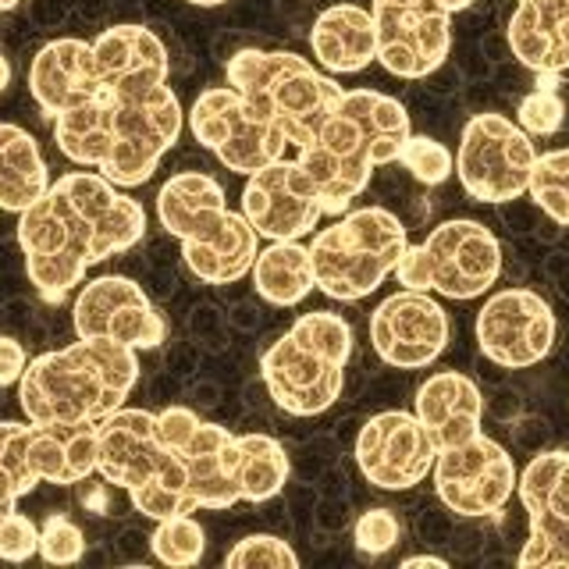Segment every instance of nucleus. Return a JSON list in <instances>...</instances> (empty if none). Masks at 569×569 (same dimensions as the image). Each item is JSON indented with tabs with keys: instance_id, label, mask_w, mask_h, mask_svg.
Segmentation results:
<instances>
[{
	"instance_id": "4be33fe9",
	"label": "nucleus",
	"mask_w": 569,
	"mask_h": 569,
	"mask_svg": "<svg viewBox=\"0 0 569 569\" xmlns=\"http://www.w3.org/2000/svg\"><path fill=\"white\" fill-rule=\"evenodd\" d=\"M242 218L257 228L260 239L289 242L310 236L325 218V210H320L307 174L299 171L296 157H284L278 164L246 174Z\"/></svg>"
},
{
	"instance_id": "f257e3e1",
	"label": "nucleus",
	"mask_w": 569,
	"mask_h": 569,
	"mask_svg": "<svg viewBox=\"0 0 569 569\" xmlns=\"http://www.w3.org/2000/svg\"><path fill=\"white\" fill-rule=\"evenodd\" d=\"M171 58L147 26H114L93 40V76L79 100L53 118V142L71 164L97 168L118 189L150 182L186 129L168 86Z\"/></svg>"
},
{
	"instance_id": "f3484780",
	"label": "nucleus",
	"mask_w": 569,
	"mask_h": 569,
	"mask_svg": "<svg viewBox=\"0 0 569 569\" xmlns=\"http://www.w3.org/2000/svg\"><path fill=\"white\" fill-rule=\"evenodd\" d=\"M71 325L79 338H103V342L129 346L136 352L157 349L168 335L164 317L157 313L142 284L124 274L86 281L71 307Z\"/></svg>"
},
{
	"instance_id": "4468645a",
	"label": "nucleus",
	"mask_w": 569,
	"mask_h": 569,
	"mask_svg": "<svg viewBox=\"0 0 569 569\" xmlns=\"http://www.w3.org/2000/svg\"><path fill=\"white\" fill-rule=\"evenodd\" d=\"M157 431L182 459L196 509H231L242 502L236 485V435L228 427L203 420L189 406H168L157 413Z\"/></svg>"
},
{
	"instance_id": "79ce46f5",
	"label": "nucleus",
	"mask_w": 569,
	"mask_h": 569,
	"mask_svg": "<svg viewBox=\"0 0 569 569\" xmlns=\"http://www.w3.org/2000/svg\"><path fill=\"white\" fill-rule=\"evenodd\" d=\"M186 4H196V8H218V4H228V0H186Z\"/></svg>"
},
{
	"instance_id": "4c0bfd02",
	"label": "nucleus",
	"mask_w": 569,
	"mask_h": 569,
	"mask_svg": "<svg viewBox=\"0 0 569 569\" xmlns=\"http://www.w3.org/2000/svg\"><path fill=\"white\" fill-rule=\"evenodd\" d=\"M391 4H409V8H427V11H441V14H459L467 11L473 0H391Z\"/></svg>"
},
{
	"instance_id": "1a4fd4ad",
	"label": "nucleus",
	"mask_w": 569,
	"mask_h": 569,
	"mask_svg": "<svg viewBox=\"0 0 569 569\" xmlns=\"http://www.w3.org/2000/svg\"><path fill=\"white\" fill-rule=\"evenodd\" d=\"M406 246L402 221L385 207L338 213V221L320 228L310 242L317 289L338 302H360L396 274Z\"/></svg>"
},
{
	"instance_id": "a19ab883",
	"label": "nucleus",
	"mask_w": 569,
	"mask_h": 569,
	"mask_svg": "<svg viewBox=\"0 0 569 569\" xmlns=\"http://www.w3.org/2000/svg\"><path fill=\"white\" fill-rule=\"evenodd\" d=\"M8 82H11V64H8L4 53H0V93L8 89Z\"/></svg>"
},
{
	"instance_id": "9b49d317",
	"label": "nucleus",
	"mask_w": 569,
	"mask_h": 569,
	"mask_svg": "<svg viewBox=\"0 0 569 569\" xmlns=\"http://www.w3.org/2000/svg\"><path fill=\"white\" fill-rule=\"evenodd\" d=\"M100 423H18L0 420V467L14 480L18 495L36 485H82L97 473Z\"/></svg>"
},
{
	"instance_id": "6e6552de",
	"label": "nucleus",
	"mask_w": 569,
	"mask_h": 569,
	"mask_svg": "<svg viewBox=\"0 0 569 569\" xmlns=\"http://www.w3.org/2000/svg\"><path fill=\"white\" fill-rule=\"evenodd\" d=\"M228 86L253 107L260 118L289 136L292 153L310 142L317 121L346 93L313 61L292 50H239L228 58Z\"/></svg>"
},
{
	"instance_id": "5701e85b",
	"label": "nucleus",
	"mask_w": 569,
	"mask_h": 569,
	"mask_svg": "<svg viewBox=\"0 0 569 569\" xmlns=\"http://www.w3.org/2000/svg\"><path fill=\"white\" fill-rule=\"evenodd\" d=\"M417 420L435 438L438 452L470 441L485 423V396L473 378L459 370H438L417 388Z\"/></svg>"
},
{
	"instance_id": "473e14b6",
	"label": "nucleus",
	"mask_w": 569,
	"mask_h": 569,
	"mask_svg": "<svg viewBox=\"0 0 569 569\" xmlns=\"http://www.w3.org/2000/svg\"><path fill=\"white\" fill-rule=\"evenodd\" d=\"M224 566L231 569H296L299 556L289 541L274 538V533H249L224 556Z\"/></svg>"
},
{
	"instance_id": "412c9836",
	"label": "nucleus",
	"mask_w": 569,
	"mask_h": 569,
	"mask_svg": "<svg viewBox=\"0 0 569 569\" xmlns=\"http://www.w3.org/2000/svg\"><path fill=\"white\" fill-rule=\"evenodd\" d=\"M370 14H373V29H378V61L388 76L427 79L449 61L452 50L449 14L391 4V0H373Z\"/></svg>"
},
{
	"instance_id": "dca6fc26",
	"label": "nucleus",
	"mask_w": 569,
	"mask_h": 569,
	"mask_svg": "<svg viewBox=\"0 0 569 569\" xmlns=\"http://www.w3.org/2000/svg\"><path fill=\"white\" fill-rule=\"evenodd\" d=\"M477 346L485 360L506 370L541 363L556 346V313L533 289H502L477 310Z\"/></svg>"
},
{
	"instance_id": "39448f33",
	"label": "nucleus",
	"mask_w": 569,
	"mask_h": 569,
	"mask_svg": "<svg viewBox=\"0 0 569 569\" xmlns=\"http://www.w3.org/2000/svg\"><path fill=\"white\" fill-rule=\"evenodd\" d=\"M157 218L182 242V260L207 284H231L257 260V228L228 210L218 178L203 171L171 174L157 192Z\"/></svg>"
},
{
	"instance_id": "c85d7f7f",
	"label": "nucleus",
	"mask_w": 569,
	"mask_h": 569,
	"mask_svg": "<svg viewBox=\"0 0 569 569\" xmlns=\"http://www.w3.org/2000/svg\"><path fill=\"white\" fill-rule=\"evenodd\" d=\"M527 192L551 221H559V224L569 228V147L538 153Z\"/></svg>"
},
{
	"instance_id": "f8f14e48",
	"label": "nucleus",
	"mask_w": 569,
	"mask_h": 569,
	"mask_svg": "<svg viewBox=\"0 0 569 569\" xmlns=\"http://www.w3.org/2000/svg\"><path fill=\"white\" fill-rule=\"evenodd\" d=\"M189 132L207 147L228 171L253 174L267 164L292 157V142L278 124L260 118L231 86L203 89L189 107Z\"/></svg>"
},
{
	"instance_id": "393cba45",
	"label": "nucleus",
	"mask_w": 569,
	"mask_h": 569,
	"mask_svg": "<svg viewBox=\"0 0 569 569\" xmlns=\"http://www.w3.org/2000/svg\"><path fill=\"white\" fill-rule=\"evenodd\" d=\"M313 61L331 76H356L370 61H378V29L370 8L331 4L317 14L310 29Z\"/></svg>"
},
{
	"instance_id": "2eb2a0df",
	"label": "nucleus",
	"mask_w": 569,
	"mask_h": 569,
	"mask_svg": "<svg viewBox=\"0 0 569 569\" xmlns=\"http://www.w3.org/2000/svg\"><path fill=\"white\" fill-rule=\"evenodd\" d=\"M431 477L438 498L456 516L480 520V516H498L506 509L516 491V480H520V470H516L512 456L502 445L480 431L470 441L441 449Z\"/></svg>"
},
{
	"instance_id": "a878e982",
	"label": "nucleus",
	"mask_w": 569,
	"mask_h": 569,
	"mask_svg": "<svg viewBox=\"0 0 569 569\" xmlns=\"http://www.w3.org/2000/svg\"><path fill=\"white\" fill-rule=\"evenodd\" d=\"M50 189L47 160L22 124L0 121V210L22 213Z\"/></svg>"
},
{
	"instance_id": "c9c22d12",
	"label": "nucleus",
	"mask_w": 569,
	"mask_h": 569,
	"mask_svg": "<svg viewBox=\"0 0 569 569\" xmlns=\"http://www.w3.org/2000/svg\"><path fill=\"white\" fill-rule=\"evenodd\" d=\"M32 556H40V527L18 509L0 516V559L4 562H29Z\"/></svg>"
},
{
	"instance_id": "423d86ee",
	"label": "nucleus",
	"mask_w": 569,
	"mask_h": 569,
	"mask_svg": "<svg viewBox=\"0 0 569 569\" xmlns=\"http://www.w3.org/2000/svg\"><path fill=\"white\" fill-rule=\"evenodd\" d=\"M352 328L331 310L299 313L296 325L260 356V378L289 417H317L342 399Z\"/></svg>"
},
{
	"instance_id": "ddd939ff",
	"label": "nucleus",
	"mask_w": 569,
	"mask_h": 569,
	"mask_svg": "<svg viewBox=\"0 0 569 569\" xmlns=\"http://www.w3.org/2000/svg\"><path fill=\"white\" fill-rule=\"evenodd\" d=\"M538 150L533 139L506 114H473L462 124L456 174L477 203H509L530 186Z\"/></svg>"
},
{
	"instance_id": "7c9ffc66",
	"label": "nucleus",
	"mask_w": 569,
	"mask_h": 569,
	"mask_svg": "<svg viewBox=\"0 0 569 569\" xmlns=\"http://www.w3.org/2000/svg\"><path fill=\"white\" fill-rule=\"evenodd\" d=\"M541 86L530 97H523L516 124L527 136H556L566 121V100L559 93V76H538Z\"/></svg>"
},
{
	"instance_id": "72a5a7b5",
	"label": "nucleus",
	"mask_w": 569,
	"mask_h": 569,
	"mask_svg": "<svg viewBox=\"0 0 569 569\" xmlns=\"http://www.w3.org/2000/svg\"><path fill=\"white\" fill-rule=\"evenodd\" d=\"M40 556L53 566H71L86 556V533L76 520L53 512L40 527Z\"/></svg>"
},
{
	"instance_id": "ea45409f",
	"label": "nucleus",
	"mask_w": 569,
	"mask_h": 569,
	"mask_svg": "<svg viewBox=\"0 0 569 569\" xmlns=\"http://www.w3.org/2000/svg\"><path fill=\"white\" fill-rule=\"evenodd\" d=\"M417 566H435V569H445L449 562H445L441 556H409V559H402V569H417Z\"/></svg>"
},
{
	"instance_id": "a211bd4d",
	"label": "nucleus",
	"mask_w": 569,
	"mask_h": 569,
	"mask_svg": "<svg viewBox=\"0 0 569 569\" xmlns=\"http://www.w3.org/2000/svg\"><path fill=\"white\" fill-rule=\"evenodd\" d=\"M438 445L417 413L385 409L373 413L356 438V467L381 491H409L435 470Z\"/></svg>"
},
{
	"instance_id": "f03ea898",
	"label": "nucleus",
	"mask_w": 569,
	"mask_h": 569,
	"mask_svg": "<svg viewBox=\"0 0 569 569\" xmlns=\"http://www.w3.org/2000/svg\"><path fill=\"white\" fill-rule=\"evenodd\" d=\"M14 236L32 289L47 302H58L82 284L89 267L147 236V210L100 171H68L18 213Z\"/></svg>"
},
{
	"instance_id": "e433bc0d",
	"label": "nucleus",
	"mask_w": 569,
	"mask_h": 569,
	"mask_svg": "<svg viewBox=\"0 0 569 569\" xmlns=\"http://www.w3.org/2000/svg\"><path fill=\"white\" fill-rule=\"evenodd\" d=\"M29 367V352L22 342H14V338L0 335V388L8 385H18L22 381V373Z\"/></svg>"
},
{
	"instance_id": "6ab92c4d",
	"label": "nucleus",
	"mask_w": 569,
	"mask_h": 569,
	"mask_svg": "<svg viewBox=\"0 0 569 569\" xmlns=\"http://www.w3.org/2000/svg\"><path fill=\"white\" fill-rule=\"evenodd\" d=\"M449 313L431 292L399 289L370 313V346L388 367L420 370L431 367L449 346Z\"/></svg>"
},
{
	"instance_id": "f704fd0d",
	"label": "nucleus",
	"mask_w": 569,
	"mask_h": 569,
	"mask_svg": "<svg viewBox=\"0 0 569 569\" xmlns=\"http://www.w3.org/2000/svg\"><path fill=\"white\" fill-rule=\"evenodd\" d=\"M352 538H356V548H360L363 556H385V551H391L399 545L402 523L391 509H367L360 520H356Z\"/></svg>"
},
{
	"instance_id": "7ed1b4c3",
	"label": "nucleus",
	"mask_w": 569,
	"mask_h": 569,
	"mask_svg": "<svg viewBox=\"0 0 569 569\" xmlns=\"http://www.w3.org/2000/svg\"><path fill=\"white\" fill-rule=\"evenodd\" d=\"M413 136L406 107L378 89H346L331 111L317 121L310 142L296 157L299 171L325 213H346L370 186L381 164L399 160L402 142Z\"/></svg>"
},
{
	"instance_id": "bb28decb",
	"label": "nucleus",
	"mask_w": 569,
	"mask_h": 569,
	"mask_svg": "<svg viewBox=\"0 0 569 569\" xmlns=\"http://www.w3.org/2000/svg\"><path fill=\"white\" fill-rule=\"evenodd\" d=\"M249 278H253L257 296L271 302V307H299L317 289L310 246H302L299 239L271 242L257 253Z\"/></svg>"
},
{
	"instance_id": "cd10ccee",
	"label": "nucleus",
	"mask_w": 569,
	"mask_h": 569,
	"mask_svg": "<svg viewBox=\"0 0 569 569\" xmlns=\"http://www.w3.org/2000/svg\"><path fill=\"white\" fill-rule=\"evenodd\" d=\"M289 452L271 435H236V485L242 502H271L289 485Z\"/></svg>"
},
{
	"instance_id": "0eeeda50",
	"label": "nucleus",
	"mask_w": 569,
	"mask_h": 569,
	"mask_svg": "<svg viewBox=\"0 0 569 569\" xmlns=\"http://www.w3.org/2000/svg\"><path fill=\"white\" fill-rule=\"evenodd\" d=\"M97 473L150 520L196 512L182 459L157 431V413L121 406L97 427Z\"/></svg>"
},
{
	"instance_id": "37998d69",
	"label": "nucleus",
	"mask_w": 569,
	"mask_h": 569,
	"mask_svg": "<svg viewBox=\"0 0 569 569\" xmlns=\"http://www.w3.org/2000/svg\"><path fill=\"white\" fill-rule=\"evenodd\" d=\"M18 4H22V0H0V11H14Z\"/></svg>"
},
{
	"instance_id": "58836bf2",
	"label": "nucleus",
	"mask_w": 569,
	"mask_h": 569,
	"mask_svg": "<svg viewBox=\"0 0 569 569\" xmlns=\"http://www.w3.org/2000/svg\"><path fill=\"white\" fill-rule=\"evenodd\" d=\"M18 488H14V480H11V473L0 467V516H8L11 509H14V502H18Z\"/></svg>"
},
{
	"instance_id": "2f4dec72",
	"label": "nucleus",
	"mask_w": 569,
	"mask_h": 569,
	"mask_svg": "<svg viewBox=\"0 0 569 569\" xmlns=\"http://www.w3.org/2000/svg\"><path fill=\"white\" fill-rule=\"evenodd\" d=\"M399 164L423 186H441L456 171V157L431 136H409L399 150Z\"/></svg>"
},
{
	"instance_id": "9d476101",
	"label": "nucleus",
	"mask_w": 569,
	"mask_h": 569,
	"mask_svg": "<svg viewBox=\"0 0 569 569\" xmlns=\"http://www.w3.org/2000/svg\"><path fill=\"white\" fill-rule=\"evenodd\" d=\"M502 274V246L495 231L473 218L441 221L420 246H406L396 267L402 289L445 299H477Z\"/></svg>"
},
{
	"instance_id": "20e7f679",
	"label": "nucleus",
	"mask_w": 569,
	"mask_h": 569,
	"mask_svg": "<svg viewBox=\"0 0 569 569\" xmlns=\"http://www.w3.org/2000/svg\"><path fill=\"white\" fill-rule=\"evenodd\" d=\"M139 381V352L103 338H79L29 360L18 402L32 423H100Z\"/></svg>"
},
{
	"instance_id": "b1692460",
	"label": "nucleus",
	"mask_w": 569,
	"mask_h": 569,
	"mask_svg": "<svg viewBox=\"0 0 569 569\" xmlns=\"http://www.w3.org/2000/svg\"><path fill=\"white\" fill-rule=\"evenodd\" d=\"M506 40L533 76L569 71V0H516Z\"/></svg>"
},
{
	"instance_id": "c756f323",
	"label": "nucleus",
	"mask_w": 569,
	"mask_h": 569,
	"mask_svg": "<svg viewBox=\"0 0 569 569\" xmlns=\"http://www.w3.org/2000/svg\"><path fill=\"white\" fill-rule=\"evenodd\" d=\"M150 545L153 556L164 566H196L207 551V533L200 520H192V512L168 516V520H157Z\"/></svg>"
},
{
	"instance_id": "aec40b11",
	"label": "nucleus",
	"mask_w": 569,
	"mask_h": 569,
	"mask_svg": "<svg viewBox=\"0 0 569 569\" xmlns=\"http://www.w3.org/2000/svg\"><path fill=\"white\" fill-rule=\"evenodd\" d=\"M516 491L530 520L527 545L516 562L523 569L569 566V452L551 449L533 456L516 480Z\"/></svg>"
}]
</instances>
